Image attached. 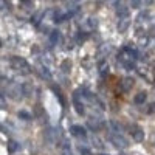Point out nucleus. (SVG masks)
Returning a JSON list of instances; mask_svg holds the SVG:
<instances>
[{
	"mask_svg": "<svg viewBox=\"0 0 155 155\" xmlns=\"http://www.w3.org/2000/svg\"><path fill=\"white\" fill-rule=\"evenodd\" d=\"M146 98H147L146 92H140V93H137V95H135L134 102H135V104H138V106H141V104H143V102L146 101Z\"/></svg>",
	"mask_w": 155,
	"mask_h": 155,
	"instance_id": "1a4fd4ad",
	"label": "nucleus"
},
{
	"mask_svg": "<svg viewBox=\"0 0 155 155\" xmlns=\"http://www.w3.org/2000/svg\"><path fill=\"white\" fill-rule=\"evenodd\" d=\"M110 51H112V45H110V44H106V45H102V47L99 48L98 56H104V53H106V54H109Z\"/></svg>",
	"mask_w": 155,
	"mask_h": 155,
	"instance_id": "9b49d317",
	"label": "nucleus"
},
{
	"mask_svg": "<svg viewBox=\"0 0 155 155\" xmlns=\"http://www.w3.org/2000/svg\"><path fill=\"white\" fill-rule=\"evenodd\" d=\"M88 127H90V129H93V130H98V129H99V123H98V118L88 120Z\"/></svg>",
	"mask_w": 155,
	"mask_h": 155,
	"instance_id": "f8f14e48",
	"label": "nucleus"
},
{
	"mask_svg": "<svg viewBox=\"0 0 155 155\" xmlns=\"http://www.w3.org/2000/svg\"><path fill=\"white\" fill-rule=\"evenodd\" d=\"M64 155H71V152H70V146H64Z\"/></svg>",
	"mask_w": 155,
	"mask_h": 155,
	"instance_id": "a211bd4d",
	"label": "nucleus"
},
{
	"mask_svg": "<svg viewBox=\"0 0 155 155\" xmlns=\"http://www.w3.org/2000/svg\"><path fill=\"white\" fill-rule=\"evenodd\" d=\"M110 126L113 127V130H115L116 134H120V135H121L123 127H121V124H120V123H116V121H110Z\"/></svg>",
	"mask_w": 155,
	"mask_h": 155,
	"instance_id": "4468645a",
	"label": "nucleus"
},
{
	"mask_svg": "<svg viewBox=\"0 0 155 155\" xmlns=\"http://www.w3.org/2000/svg\"><path fill=\"white\" fill-rule=\"evenodd\" d=\"M110 141L113 143V146L120 147V149H126V147L129 146V141H127V140H126L123 135H120V134L110 135Z\"/></svg>",
	"mask_w": 155,
	"mask_h": 155,
	"instance_id": "f03ea898",
	"label": "nucleus"
},
{
	"mask_svg": "<svg viewBox=\"0 0 155 155\" xmlns=\"http://www.w3.org/2000/svg\"><path fill=\"white\" fill-rule=\"evenodd\" d=\"M79 152H81V153H84V155H88V153H90V150H88V149L81 147V146H79Z\"/></svg>",
	"mask_w": 155,
	"mask_h": 155,
	"instance_id": "6ab92c4d",
	"label": "nucleus"
},
{
	"mask_svg": "<svg viewBox=\"0 0 155 155\" xmlns=\"http://www.w3.org/2000/svg\"><path fill=\"white\" fill-rule=\"evenodd\" d=\"M130 134H132V137H134V140L137 141V143H141V141L144 140L143 129L138 127V126H130Z\"/></svg>",
	"mask_w": 155,
	"mask_h": 155,
	"instance_id": "20e7f679",
	"label": "nucleus"
},
{
	"mask_svg": "<svg viewBox=\"0 0 155 155\" xmlns=\"http://www.w3.org/2000/svg\"><path fill=\"white\" fill-rule=\"evenodd\" d=\"M20 149V144L17 143V141H9L8 143V150H9V153H14V152H17Z\"/></svg>",
	"mask_w": 155,
	"mask_h": 155,
	"instance_id": "9d476101",
	"label": "nucleus"
},
{
	"mask_svg": "<svg viewBox=\"0 0 155 155\" xmlns=\"http://www.w3.org/2000/svg\"><path fill=\"white\" fill-rule=\"evenodd\" d=\"M42 76H45L47 78V79H51V74H50V71H48V68L47 67H42Z\"/></svg>",
	"mask_w": 155,
	"mask_h": 155,
	"instance_id": "2eb2a0df",
	"label": "nucleus"
},
{
	"mask_svg": "<svg viewBox=\"0 0 155 155\" xmlns=\"http://www.w3.org/2000/svg\"><path fill=\"white\" fill-rule=\"evenodd\" d=\"M73 99H74V107H76V112L79 115H84V107H82V102L79 101V96H78V92H74L73 95Z\"/></svg>",
	"mask_w": 155,
	"mask_h": 155,
	"instance_id": "0eeeda50",
	"label": "nucleus"
},
{
	"mask_svg": "<svg viewBox=\"0 0 155 155\" xmlns=\"http://www.w3.org/2000/svg\"><path fill=\"white\" fill-rule=\"evenodd\" d=\"M104 70L107 71V64H104V62H101V64H99V71H101V73H104Z\"/></svg>",
	"mask_w": 155,
	"mask_h": 155,
	"instance_id": "dca6fc26",
	"label": "nucleus"
},
{
	"mask_svg": "<svg viewBox=\"0 0 155 155\" xmlns=\"http://www.w3.org/2000/svg\"><path fill=\"white\" fill-rule=\"evenodd\" d=\"M5 106V99H3V96L0 95V107H3Z\"/></svg>",
	"mask_w": 155,
	"mask_h": 155,
	"instance_id": "412c9836",
	"label": "nucleus"
},
{
	"mask_svg": "<svg viewBox=\"0 0 155 155\" xmlns=\"http://www.w3.org/2000/svg\"><path fill=\"white\" fill-rule=\"evenodd\" d=\"M58 41H59V31H58V30H54L53 33L50 34V42H51V44H56Z\"/></svg>",
	"mask_w": 155,
	"mask_h": 155,
	"instance_id": "ddd939ff",
	"label": "nucleus"
},
{
	"mask_svg": "<svg viewBox=\"0 0 155 155\" xmlns=\"http://www.w3.org/2000/svg\"><path fill=\"white\" fill-rule=\"evenodd\" d=\"M11 65L14 67L16 70H20L22 73H30V65L27 64V61L19 58V56H14L11 58Z\"/></svg>",
	"mask_w": 155,
	"mask_h": 155,
	"instance_id": "f257e3e1",
	"label": "nucleus"
},
{
	"mask_svg": "<svg viewBox=\"0 0 155 155\" xmlns=\"http://www.w3.org/2000/svg\"><path fill=\"white\" fill-rule=\"evenodd\" d=\"M116 5V16L118 19H129V8L123 3H115Z\"/></svg>",
	"mask_w": 155,
	"mask_h": 155,
	"instance_id": "39448f33",
	"label": "nucleus"
},
{
	"mask_svg": "<svg viewBox=\"0 0 155 155\" xmlns=\"http://www.w3.org/2000/svg\"><path fill=\"white\" fill-rule=\"evenodd\" d=\"M101 155H107V153H101Z\"/></svg>",
	"mask_w": 155,
	"mask_h": 155,
	"instance_id": "4be33fe9",
	"label": "nucleus"
},
{
	"mask_svg": "<svg viewBox=\"0 0 155 155\" xmlns=\"http://www.w3.org/2000/svg\"><path fill=\"white\" fill-rule=\"evenodd\" d=\"M132 85H134V79H132V78H124V79L121 81L123 92H129V90L132 88Z\"/></svg>",
	"mask_w": 155,
	"mask_h": 155,
	"instance_id": "423d86ee",
	"label": "nucleus"
},
{
	"mask_svg": "<svg viewBox=\"0 0 155 155\" xmlns=\"http://www.w3.org/2000/svg\"><path fill=\"white\" fill-rule=\"evenodd\" d=\"M130 5H132L134 8H140L141 5H143V2H130Z\"/></svg>",
	"mask_w": 155,
	"mask_h": 155,
	"instance_id": "aec40b11",
	"label": "nucleus"
},
{
	"mask_svg": "<svg viewBox=\"0 0 155 155\" xmlns=\"http://www.w3.org/2000/svg\"><path fill=\"white\" fill-rule=\"evenodd\" d=\"M129 25H130V20H129V19H118V31L124 33Z\"/></svg>",
	"mask_w": 155,
	"mask_h": 155,
	"instance_id": "6e6552de",
	"label": "nucleus"
},
{
	"mask_svg": "<svg viewBox=\"0 0 155 155\" xmlns=\"http://www.w3.org/2000/svg\"><path fill=\"white\" fill-rule=\"evenodd\" d=\"M19 116H22L23 120H30V118H31V116H30L27 112H19Z\"/></svg>",
	"mask_w": 155,
	"mask_h": 155,
	"instance_id": "f3484780",
	"label": "nucleus"
},
{
	"mask_svg": "<svg viewBox=\"0 0 155 155\" xmlns=\"http://www.w3.org/2000/svg\"><path fill=\"white\" fill-rule=\"evenodd\" d=\"M70 134H71L73 137H76V138H85V137H87L85 129H84L82 126H79V124L71 126V127H70Z\"/></svg>",
	"mask_w": 155,
	"mask_h": 155,
	"instance_id": "7ed1b4c3",
	"label": "nucleus"
}]
</instances>
